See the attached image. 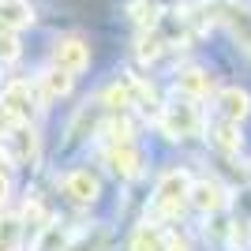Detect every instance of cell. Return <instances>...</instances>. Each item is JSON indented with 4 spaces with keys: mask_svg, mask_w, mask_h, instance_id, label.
I'll return each mask as SVG.
<instances>
[{
    "mask_svg": "<svg viewBox=\"0 0 251 251\" xmlns=\"http://www.w3.org/2000/svg\"><path fill=\"white\" fill-rule=\"evenodd\" d=\"M191 173L188 169H165L161 176H157V188H154V210L157 214H165V218H176L184 202L191 199Z\"/></svg>",
    "mask_w": 251,
    "mask_h": 251,
    "instance_id": "6da1fadb",
    "label": "cell"
},
{
    "mask_svg": "<svg viewBox=\"0 0 251 251\" xmlns=\"http://www.w3.org/2000/svg\"><path fill=\"white\" fill-rule=\"evenodd\" d=\"M157 124H161V131H165L169 139H188V135L199 131V109H195L191 98L173 101V105H165V109L157 113Z\"/></svg>",
    "mask_w": 251,
    "mask_h": 251,
    "instance_id": "7a4b0ae2",
    "label": "cell"
},
{
    "mask_svg": "<svg viewBox=\"0 0 251 251\" xmlns=\"http://www.w3.org/2000/svg\"><path fill=\"white\" fill-rule=\"evenodd\" d=\"M4 154L15 161V165H34L38 154H42V143H38V131L30 124H15L4 135Z\"/></svg>",
    "mask_w": 251,
    "mask_h": 251,
    "instance_id": "3957f363",
    "label": "cell"
},
{
    "mask_svg": "<svg viewBox=\"0 0 251 251\" xmlns=\"http://www.w3.org/2000/svg\"><path fill=\"white\" fill-rule=\"evenodd\" d=\"M38 98H34V90H30V83H23V79H15V83H8L4 86V94H0V109L15 120V124H30V116H34V109H38Z\"/></svg>",
    "mask_w": 251,
    "mask_h": 251,
    "instance_id": "277c9868",
    "label": "cell"
},
{
    "mask_svg": "<svg viewBox=\"0 0 251 251\" xmlns=\"http://www.w3.org/2000/svg\"><path fill=\"white\" fill-rule=\"evenodd\" d=\"M52 68H60V72L68 75H79L90 68V45L83 42V38H60V42L52 45Z\"/></svg>",
    "mask_w": 251,
    "mask_h": 251,
    "instance_id": "5b68a950",
    "label": "cell"
},
{
    "mask_svg": "<svg viewBox=\"0 0 251 251\" xmlns=\"http://www.w3.org/2000/svg\"><path fill=\"white\" fill-rule=\"evenodd\" d=\"M105 165H109V173L120 180H135L139 173H143V154H139L131 143H113V147L105 150Z\"/></svg>",
    "mask_w": 251,
    "mask_h": 251,
    "instance_id": "8992f818",
    "label": "cell"
},
{
    "mask_svg": "<svg viewBox=\"0 0 251 251\" xmlns=\"http://www.w3.org/2000/svg\"><path fill=\"white\" fill-rule=\"evenodd\" d=\"M191 206L199 210V214H218V210H225L229 206V191L221 188L214 176H202V180H195L191 184Z\"/></svg>",
    "mask_w": 251,
    "mask_h": 251,
    "instance_id": "52a82bcc",
    "label": "cell"
},
{
    "mask_svg": "<svg viewBox=\"0 0 251 251\" xmlns=\"http://www.w3.org/2000/svg\"><path fill=\"white\" fill-rule=\"evenodd\" d=\"M64 195L72 202H79V206H90V202L101 195V184H98V176L90 169H72V173L64 176Z\"/></svg>",
    "mask_w": 251,
    "mask_h": 251,
    "instance_id": "ba28073f",
    "label": "cell"
},
{
    "mask_svg": "<svg viewBox=\"0 0 251 251\" xmlns=\"http://www.w3.org/2000/svg\"><path fill=\"white\" fill-rule=\"evenodd\" d=\"M218 109H221V120H232V124H240L244 116L251 113V94L240 90V86H225L218 94Z\"/></svg>",
    "mask_w": 251,
    "mask_h": 251,
    "instance_id": "9c48e42d",
    "label": "cell"
},
{
    "mask_svg": "<svg viewBox=\"0 0 251 251\" xmlns=\"http://www.w3.org/2000/svg\"><path fill=\"white\" fill-rule=\"evenodd\" d=\"M176 90H180L184 98H191V101H195V98H202V94H210V90H214V79H210L202 68H184V72H176Z\"/></svg>",
    "mask_w": 251,
    "mask_h": 251,
    "instance_id": "30bf717a",
    "label": "cell"
},
{
    "mask_svg": "<svg viewBox=\"0 0 251 251\" xmlns=\"http://www.w3.org/2000/svg\"><path fill=\"white\" fill-rule=\"evenodd\" d=\"M0 23L8 30H23V26L34 23V8L26 0H0Z\"/></svg>",
    "mask_w": 251,
    "mask_h": 251,
    "instance_id": "8fae6325",
    "label": "cell"
},
{
    "mask_svg": "<svg viewBox=\"0 0 251 251\" xmlns=\"http://www.w3.org/2000/svg\"><path fill=\"white\" fill-rule=\"evenodd\" d=\"M225 23H229V30L236 34V42L251 52V4H232L225 11Z\"/></svg>",
    "mask_w": 251,
    "mask_h": 251,
    "instance_id": "7c38bea8",
    "label": "cell"
},
{
    "mask_svg": "<svg viewBox=\"0 0 251 251\" xmlns=\"http://www.w3.org/2000/svg\"><path fill=\"white\" fill-rule=\"evenodd\" d=\"M210 139H214V147L225 150V154H236L244 147V135H240V124H232V120H221V124L210 127Z\"/></svg>",
    "mask_w": 251,
    "mask_h": 251,
    "instance_id": "4fadbf2b",
    "label": "cell"
},
{
    "mask_svg": "<svg viewBox=\"0 0 251 251\" xmlns=\"http://www.w3.org/2000/svg\"><path fill=\"white\" fill-rule=\"evenodd\" d=\"M23 248V218L4 210L0 214V251H19Z\"/></svg>",
    "mask_w": 251,
    "mask_h": 251,
    "instance_id": "5bb4252c",
    "label": "cell"
},
{
    "mask_svg": "<svg viewBox=\"0 0 251 251\" xmlns=\"http://www.w3.org/2000/svg\"><path fill=\"white\" fill-rule=\"evenodd\" d=\"M127 251H165V236H161L154 225H139V229L131 232Z\"/></svg>",
    "mask_w": 251,
    "mask_h": 251,
    "instance_id": "9a60e30c",
    "label": "cell"
},
{
    "mask_svg": "<svg viewBox=\"0 0 251 251\" xmlns=\"http://www.w3.org/2000/svg\"><path fill=\"white\" fill-rule=\"evenodd\" d=\"M127 90H131V105H143V109H157V90L154 83L139 79V75H127ZM161 113V109H157Z\"/></svg>",
    "mask_w": 251,
    "mask_h": 251,
    "instance_id": "2e32d148",
    "label": "cell"
},
{
    "mask_svg": "<svg viewBox=\"0 0 251 251\" xmlns=\"http://www.w3.org/2000/svg\"><path fill=\"white\" fill-rule=\"evenodd\" d=\"M72 90V75L60 72V68H49L42 75V98H64Z\"/></svg>",
    "mask_w": 251,
    "mask_h": 251,
    "instance_id": "e0dca14e",
    "label": "cell"
},
{
    "mask_svg": "<svg viewBox=\"0 0 251 251\" xmlns=\"http://www.w3.org/2000/svg\"><path fill=\"white\" fill-rule=\"evenodd\" d=\"M101 105H105V109H113V113H116V109H127V105H131L127 79H124V83H113V86H109V90L101 94Z\"/></svg>",
    "mask_w": 251,
    "mask_h": 251,
    "instance_id": "ac0fdd59",
    "label": "cell"
},
{
    "mask_svg": "<svg viewBox=\"0 0 251 251\" xmlns=\"http://www.w3.org/2000/svg\"><path fill=\"white\" fill-rule=\"evenodd\" d=\"M19 56V42H15V30H8L0 23V60H15Z\"/></svg>",
    "mask_w": 251,
    "mask_h": 251,
    "instance_id": "d6986e66",
    "label": "cell"
},
{
    "mask_svg": "<svg viewBox=\"0 0 251 251\" xmlns=\"http://www.w3.org/2000/svg\"><path fill=\"white\" fill-rule=\"evenodd\" d=\"M105 244H109V236H105V232H98V240L83 236V240H79V244H72L68 251H105Z\"/></svg>",
    "mask_w": 251,
    "mask_h": 251,
    "instance_id": "ffe728a7",
    "label": "cell"
},
{
    "mask_svg": "<svg viewBox=\"0 0 251 251\" xmlns=\"http://www.w3.org/2000/svg\"><path fill=\"white\" fill-rule=\"evenodd\" d=\"M8 195H11V176L4 173V169H0V206L8 202Z\"/></svg>",
    "mask_w": 251,
    "mask_h": 251,
    "instance_id": "44dd1931",
    "label": "cell"
},
{
    "mask_svg": "<svg viewBox=\"0 0 251 251\" xmlns=\"http://www.w3.org/2000/svg\"><path fill=\"white\" fill-rule=\"evenodd\" d=\"M11 127H15V120H11V116H8V113H4V109H0V139L8 135Z\"/></svg>",
    "mask_w": 251,
    "mask_h": 251,
    "instance_id": "7402d4cb",
    "label": "cell"
}]
</instances>
